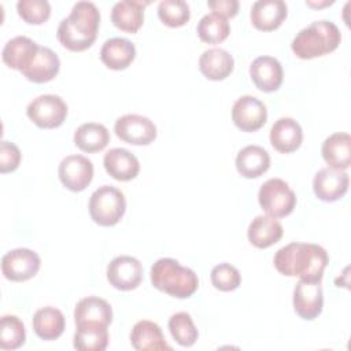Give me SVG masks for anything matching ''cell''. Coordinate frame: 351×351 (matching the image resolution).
Masks as SVG:
<instances>
[{
    "label": "cell",
    "mask_w": 351,
    "mask_h": 351,
    "mask_svg": "<svg viewBox=\"0 0 351 351\" xmlns=\"http://www.w3.org/2000/svg\"><path fill=\"white\" fill-rule=\"evenodd\" d=\"M276 270L287 277L307 281H321L329 263L325 248L313 243H289L280 248L273 258Z\"/></svg>",
    "instance_id": "6da1fadb"
},
{
    "label": "cell",
    "mask_w": 351,
    "mask_h": 351,
    "mask_svg": "<svg viewBox=\"0 0 351 351\" xmlns=\"http://www.w3.org/2000/svg\"><path fill=\"white\" fill-rule=\"evenodd\" d=\"M100 12L90 1H78L73 5L67 18L62 19L56 37L69 51L81 52L92 47L97 37Z\"/></svg>",
    "instance_id": "7a4b0ae2"
},
{
    "label": "cell",
    "mask_w": 351,
    "mask_h": 351,
    "mask_svg": "<svg viewBox=\"0 0 351 351\" xmlns=\"http://www.w3.org/2000/svg\"><path fill=\"white\" fill-rule=\"evenodd\" d=\"M341 41L339 27L330 21H314L292 40L291 49L299 59H314L333 52Z\"/></svg>",
    "instance_id": "3957f363"
},
{
    "label": "cell",
    "mask_w": 351,
    "mask_h": 351,
    "mask_svg": "<svg viewBox=\"0 0 351 351\" xmlns=\"http://www.w3.org/2000/svg\"><path fill=\"white\" fill-rule=\"evenodd\" d=\"M152 285L173 298L186 299L199 288L196 273L173 258H160L151 267Z\"/></svg>",
    "instance_id": "277c9868"
},
{
    "label": "cell",
    "mask_w": 351,
    "mask_h": 351,
    "mask_svg": "<svg viewBox=\"0 0 351 351\" xmlns=\"http://www.w3.org/2000/svg\"><path fill=\"white\" fill-rule=\"evenodd\" d=\"M126 200L123 193L112 186H99L89 197V214L95 223L100 226H114L123 217Z\"/></svg>",
    "instance_id": "5b68a950"
},
{
    "label": "cell",
    "mask_w": 351,
    "mask_h": 351,
    "mask_svg": "<svg viewBox=\"0 0 351 351\" xmlns=\"http://www.w3.org/2000/svg\"><path fill=\"white\" fill-rule=\"evenodd\" d=\"M258 202L269 217L284 218L293 211L296 195L284 180L270 178L261 185Z\"/></svg>",
    "instance_id": "8992f818"
},
{
    "label": "cell",
    "mask_w": 351,
    "mask_h": 351,
    "mask_svg": "<svg viewBox=\"0 0 351 351\" xmlns=\"http://www.w3.org/2000/svg\"><path fill=\"white\" fill-rule=\"evenodd\" d=\"M67 111V104L60 96L40 95L29 103L26 115L36 126L41 129H53L64 122Z\"/></svg>",
    "instance_id": "52a82bcc"
},
{
    "label": "cell",
    "mask_w": 351,
    "mask_h": 351,
    "mask_svg": "<svg viewBox=\"0 0 351 351\" xmlns=\"http://www.w3.org/2000/svg\"><path fill=\"white\" fill-rule=\"evenodd\" d=\"M40 266L41 259L38 254L29 248L11 250L1 258L3 276L15 282L30 280L38 273Z\"/></svg>",
    "instance_id": "ba28073f"
},
{
    "label": "cell",
    "mask_w": 351,
    "mask_h": 351,
    "mask_svg": "<svg viewBox=\"0 0 351 351\" xmlns=\"http://www.w3.org/2000/svg\"><path fill=\"white\" fill-rule=\"evenodd\" d=\"M114 132L118 138L133 145H148L156 138L155 123L138 114H125L115 121Z\"/></svg>",
    "instance_id": "9c48e42d"
},
{
    "label": "cell",
    "mask_w": 351,
    "mask_h": 351,
    "mask_svg": "<svg viewBox=\"0 0 351 351\" xmlns=\"http://www.w3.org/2000/svg\"><path fill=\"white\" fill-rule=\"evenodd\" d=\"M60 182L73 192L84 191L93 178V163L84 155H69L58 167Z\"/></svg>",
    "instance_id": "30bf717a"
},
{
    "label": "cell",
    "mask_w": 351,
    "mask_h": 351,
    "mask_svg": "<svg viewBox=\"0 0 351 351\" xmlns=\"http://www.w3.org/2000/svg\"><path fill=\"white\" fill-rule=\"evenodd\" d=\"M267 119L266 106L251 95L239 97L232 107V121L243 132L259 130Z\"/></svg>",
    "instance_id": "8fae6325"
},
{
    "label": "cell",
    "mask_w": 351,
    "mask_h": 351,
    "mask_svg": "<svg viewBox=\"0 0 351 351\" xmlns=\"http://www.w3.org/2000/svg\"><path fill=\"white\" fill-rule=\"evenodd\" d=\"M108 282L119 291L136 289L143 280V265L138 259L121 255L114 258L107 266Z\"/></svg>",
    "instance_id": "7c38bea8"
},
{
    "label": "cell",
    "mask_w": 351,
    "mask_h": 351,
    "mask_svg": "<svg viewBox=\"0 0 351 351\" xmlns=\"http://www.w3.org/2000/svg\"><path fill=\"white\" fill-rule=\"evenodd\" d=\"M324 307L321 281L299 280L293 289V310L306 321L315 319Z\"/></svg>",
    "instance_id": "4fadbf2b"
},
{
    "label": "cell",
    "mask_w": 351,
    "mask_h": 351,
    "mask_svg": "<svg viewBox=\"0 0 351 351\" xmlns=\"http://www.w3.org/2000/svg\"><path fill=\"white\" fill-rule=\"evenodd\" d=\"M350 185V177L344 170L324 167L318 170L313 180V189L315 196L322 202H336L341 199Z\"/></svg>",
    "instance_id": "5bb4252c"
},
{
    "label": "cell",
    "mask_w": 351,
    "mask_h": 351,
    "mask_svg": "<svg viewBox=\"0 0 351 351\" xmlns=\"http://www.w3.org/2000/svg\"><path fill=\"white\" fill-rule=\"evenodd\" d=\"M74 321L77 328L108 326L112 321V308L107 300L88 296L75 304Z\"/></svg>",
    "instance_id": "9a60e30c"
},
{
    "label": "cell",
    "mask_w": 351,
    "mask_h": 351,
    "mask_svg": "<svg viewBox=\"0 0 351 351\" xmlns=\"http://www.w3.org/2000/svg\"><path fill=\"white\" fill-rule=\"evenodd\" d=\"M250 77L254 85L262 92L277 90L284 78L281 63L273 56H258L250 66Z\"/></svg>",
    "instance_id": "2e32d148"
},
{
    "label": "cell",
    "mask_w": 351,
    "mask_h": 351,
    "mask_svg": "<svg viewBox=\"0 0 351 351\" xmlns=\"http://www.w3.org/2000/svg\"><path fill=\"white\" fill-rule=\"evenodd\" d=\"M288 8L282 0H258L252 4L250 18L252 25L262 32H271L281 26Z\"/></svg>",
    "instance_id": "e0dca14e"
},
{
    "label": "cell",
    "mask_w": 351,
    "mask_h": 351,
    "mask_svg": "<svg viewBox=\"0 0 351 351\" xmlns=\"http://www.w3.org/2000/svg\"><path fill=\"white\" fill-rule=\"evenodd\" d=\"M303 141V130L300 125L289 117L280 118L270 129V144L281 154L296 151Z\"/></svg>",
    "instance_id": "ac0fdd59"
},
{
    "label": "cell",
    "mask_w": 351,
    "mask_h": 351,
    "mask_svg": "<svg viewBox=\"0 0 351 351\" xmlns=\"http://www.w3.org/2000/svg\"><path fill=\"white\" fill-rule=\"evenodd\" d=\"M103 165L106 171L117 181H130L140 171L138 159L125 148H111L107 151Z\"/></svg>",
    "instance_id": "d6986e66"
},
{
    "label": "cell",
    "mask_w": 351,
    "mask_h": 351,
    "mask_svg": "<svg viewBox=\"0 0 351 351\" xmlns=\"http://www.w3.org/2000/svg\"><path fill=\"white\" fill-rule=\"evenodd\" d=\"M130 344L137 351H170L160 326L152 321L141 319L130 332Z\"/></svg>",
    "instance_id": "ffe728a7"
},
{
    "label": "cell",
    "mask_w": 351,
    "mask_h": 351,
    "mask_svg": "<svg viewBox=\"0 0 351 351\" xmlns=\"http://www.w3.org/2000/svg\"><path fill=\"white\" fill-rule=\"evenodd\" d=\"M149 1L122 0L114 4L111 10V22L115 27L126 33H137L144 23V7Z\"/></svg>",
    "instance_id": "44dd1931"
},
{
    "label": "cell",
    "mask_w": 351,
    "mask_h": 351,
    "mask_svg": "<svg viewBox=\"0 0 351 351\" xmlns=\"http://www.w3.org/2000/svg\"><path fill=\"white\" fill-rule=\"evenodd\" d=\"M136 58V47L123 37H112L104 41L100 49V59L111 70L128 69Z\"/></svg>",
    "instance_id": "7402d4cb"
},
{
    "label": "cell",
    "mask_w": 351,
    "mask_h": 351,
    "mask_svg": "<svg viewBox=\"0 0 351 351\" xmlns=\"http://www.w3.org/2000/svg\"><path fill=\"white\" fill-rule=\"evenodd\" d=\"M38 44L26 36H16L7 41L3 48L1 58L5 66L10 69L23 71L38 51Z\"/></svg>",
    "instance_id": "603a6c76"
},
{
    "label": "cell",
    "mask_w": 351,
    "mask_h": 351,
    "mask_svg": "<svg viewBox=\"0 0 351 351\" xmlns=\"http://www.w3.org/2000/svg\"><path fill=\"white\" fill-rule=\"evenodd\" d=\"M60 69V60L58 55L48 47H38V51L30 64L22 71L23 77L36 84H44L52 81Z\"/></svg>",
    "instance_id": "cb8c5ba5"
},
{
    "label": "cell",
    "mask_w": 351,
    "mask_h": 351,
    "mask_svg": "<svg viewBox=\"0 0 351 351\" xmlns=\"http://www.w3.org/2000/svg\"><path fill=\"white\" fill-rule=\"evenodd\" d=\"M234 67L233 56L222 48L206 49L199 58L202 74L211 81H222L229 77Z\"/></svg>",
    "instance_id": "d4e9b609"
},
{
    "label": "cell",
    "mask_w": 351,
    "mask_h": 351,
    "mask_svg": "<svg viewBox=\"0 0 351 351\" xmlns=\"http://www.w3.org/2000/svg\"><path fill=\"white\" fill-rule=\"evenodd\" d=\"M328 167L347 170L351 166V136L348 133H333L326 137L321 147Z\"/></svg>",
    "instance_id": "484cf974"
},
{
    "label": "cell",
    "mask_w": 351,
    "mask_h": 351,
    "mask_svg": "<svg viewBox=\"0 0 351 351\" xmlns=\"http://www.w3.org/2000/svg\"><path fill=\"white\" fill-rule=\"evenodd\" d=\"M282 225L269 215H256L247 230L248 241L256 248H269L282 237Z\"/></svg>",
    "instance_id": "4316f807"
},
{
    "label": "cell",
    "mask_w": 351,
    "mask_h": 351,
    "mask_svg": "<svg viewBox=\"0 0 351 351\" xmlns=\"http://www.w3.org/2000/svg\"><path fill=\"white\" fill-rule=\"evenodd\" d=\"M270 167L269 152L259 145H247L236 156V169L244 178H258Z\"/></svg>",
    "instance_id": "83f0119b"
},
{
    "label": "cell",
    "mask_w": 351,
    "mask_h": 351,
    "mask_svg": "<svg viewBox=\"0 0 351 351\" xmlns=\"http://www.w3.org/2000/svg\"><path fill=\"white\" fill-rule=\"evenodd\" d=\"M66 318L59 308L47 306L37 310L33 315L34 333L43 340H56L62 336Z\"/></svg>",
    "instance_id": "f1b7e54d"
},
{
    "label": "cell",
    "mask_w": 351,
    "mask_h": 351,
    "mask_svg": "<svg viewBox=\"0 0 351 351\" xmlns=\"http://www.w3.org/2000/svg\"><path fill=\"white\" fill-rule=\"evenodd\" d=\"M110 143L107 128L97 122H86L74 132V144L84 152L93 154L104 149Z\"/></svg>",
    "instance_id": "f546056e"
},
{
    "label": "cell",
    "mask_w": 351,
    "mask_h": 351,
    "mask_svg": "<svg viewBox=\"0 0 351 351\" xmlns=\"http://www.w3.org/2000/svg\"><path fill=\"white\" fill-rule=\"evenodd\" d=\"M196 33L199 38L207 44H218L228 38L230 26L226 18L215 12L206 14L197 23Z\"/></svg>",
    "instance_id": "4dcf8cb0"
},
{
    "label": "cell",
    "mask_w": 351,
    "mask_h": 351,
    "mask_svg": "<svg viewBox=\"0 0 351 351\" xmlns=\"http://www.w3.org/2000/svg\"><path fill=\"white\" fill-rule=\"evenodd\" d=\"M73 346L80 351H104L108 346L107 326L77 328Z\"/></svg>",
    "instance_id": "1f68e13d"
},
{
    "label": "cell",
    "mask_w": 351,
    "mask_h": 351,
    "mask_svg": "<svg viewBox=\"0 0 351 351\" xmlns=\"http://www.w3.org/2000/svg\"><path fill=\"white\" fill-rule=\"evenodd\" d=\"M169 329L173 339L182 347L193 346L199 337V332L192 317L185 311L176 313L170 317Z\"/></svg>",
    "instance_id": "d6a6232c"
},
{
    "label": "cell",
    "mask_w": 351,
    "mask_h": 351,
    "mask_svg": "<svg viewBox=\"0 0 351 351\" xmlns=\"http://www.w3.org/2000/svg\"><path fill=\"white\" fill-rule=\"evenodd\" d=\"M23 322L16 315H3L0 321V348L16 350L25 344Z\"/></svg>",
    "instance_id": "836d02e7"
},
{
    "label": "cell",
    "mask_w": 351,
    "mask_h": 351,
    "mask_svg": "<svg viewBox=\"0 0 351 351\" xmlns=\"http://www.w3.org/2000/svg\"><path fill=\"white\" fill-rule=\"evenodd\" d=\"M158 16L169 27L184 26L189 18V5L184 0H162L158 4Z\"/></svg>",
    "instance_id": "e575fe53"
},
{
    "label": "cell",
    "mask_w": 351,
    "mask_h": 351,
    "mask_svg": "<svg viewBox=\"0 0 351 351\" xmlns=\"http://www.w3.org/2000/svg\"><path fill=\"white\" fill-rule=\"evenodd\" d=\"M210 278H211L213 287L222 292L234 291L241 284L240 271L233 265L225 263V262L213 267Z\"/></svg>",
    "instance_id": "d590c367"
},
{
    "label": "cell",
    "mask_w": 351,
    "mask_h": 351,
    "mask_svg": "<svg viewBox=\"0 0 351 351\" xmlns=\"http://www.w3.org/2000/svg\"><path fill=\"white\" fill-rule=\"evenodd\" d=\"M18 15L29 25H41L51 15V5L47 0H19L16 3Z\"/></svg>",
    "instance_id": "8d00e7d4"
},
{
    "label": "cell",
    "mask_w": 351,
    "mask_h": 351,
    "mask_svg": "<svg viewBox=\"0 0 351 351\" xmlns=\"http://www.w3.org/2000/svg\"><path fill=\"white\" fill-rule=\"evenodd\" d=\"M21 163V151L19 148L10 141L3 140L0 143V173H11L18 169Z\"/></svg>",
    "instance_id": "74e56055"
},
{
    "label": "cell",
    "mask_w": 351,
    "mask_h": 351,
    "mask_svg": "<svg viewBox=\"0 0 351 351\" xmlns=\"http://www.w3.org/2000/svg\"><path fill=\"white\" fill-rule=\"evenodd\" d=\"M207 5L213 10V12L222 15L223 18H233L239 12V1L237 0H210Z\"/></svg>",
    "instance_id": "f35d334b"
},
{
    "label": "cell",
    "mask_w": 351,
    "mask_h": 351,
    "mask_svg": "<svg viewBox=\"0 0 351 351\" xmlns=\"http://www.w3.org/2000/svg\"><path fill=\"white\" fill-rule=\"evenodd\" d=\"M306 4H307V5H310V7H314V8H317V7L319 8V7H325V5H330V4H333V0H330V1H329V0H325V1H322V3H319V1L317 3V1H310V0H307V1H306Z\"/></svg>",
    "instance_id": "ab89813d"
}]
</instances>
